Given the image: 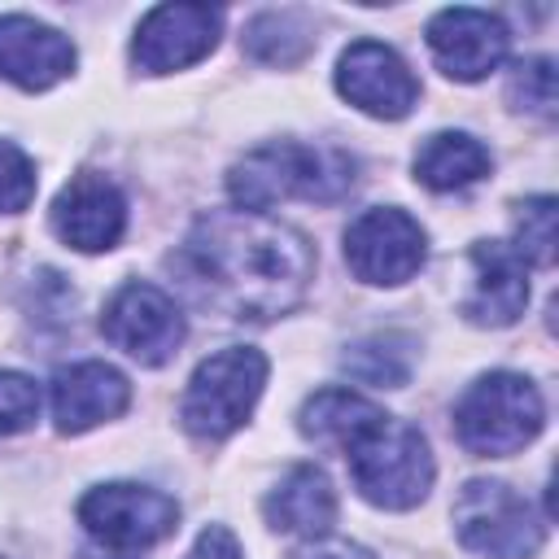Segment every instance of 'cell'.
<instances>
[{"instance_id":"6da1fadb","label":"cell","mask_w":559,"mask_h":559,"mask_svg":"<svg viewBox=\"0 0 559 559\" xmlns=\"http://www.w3.org/2000/svg\"><path fill=\"white\" fill-rule=\"evenodd\" d=\"M170 266L197 306L227 319L266 323L301 306L314 280V249L284 218L210 210L188 227L183 245L170 253Z\"/></svg>"},{"instance_id":"7a4b0ae2","label":"cell","mask_w":559,"mask_h":559,"mask_svg":"<svg viewBox=\"0 0 559 559\" xmlns=\"http://www.w3.org/2000/svg\"><path fill=\"white\" fill-rule=\"evenodd\" d=\"M358 183V162L336 144H301V140H271L249 148L227 170V192L236 210L266 214L271 205L301 197L332 205L349 197Z\"/></svg>"},{"instance_id":"3957f363","label":"cell","mask_w":559,"mask_h":559,"mask_svg":"<svg viewBox=\"0 0 559 559\" xmlns=\"http://www.w3.org/2000/svg\"><path fill=\"white\" fill-rule=\"evenodd\" d=\"M546 424L537 384L520 371H485L454 402V437L467 454L507 459L524 450Z\"/></svg>"},{"instance_id":"277c9868","label":"cell","mask_w":559,"mask_h":559,"mask_svg":"<svg viewBox=\"0 0 559 559\" xmlns=\"http://www.w3.org/2000/svg\"><path fill=\"white\" fill-rule=\"evenodd\" d=\"M266 354L253 345H227L210 354L179 397V424L197 441H227L236 428L249 424L262 389H266Z\"/></svg>"},{"instance_id":"5b68a950","label":"cell","mask_w":559,"mask_h":559,"mask_svg":"<svg viewBox=\"0 0 559 559\" xmlns=\"http://www.w3.org/2000/svg\"><path fill=\"white\" fill-rule=\"evenodd\" d=\"M345 459H349L354 489L380 511L419 507L432 489V476H437L428 437L415 424L393 419V415H384L358 445H349Z\"/></svg>"},{"instance_id":"8992f818","label":"cell","mask_w":559,"mask_h":559,"mask_svg":"<svg viewBox=\"0 0 559 559\" xmlns=\"http://www.w3.org/2000/svg\"><path fill=\"white\" fill-rule=\"evenodd\" d=\"M454 533L480 559H533L546 546V515L507 480H467L454 498Z\"/></svg>"},{"instance_id":"52a82bcc","label":"cell","mask_w":559,"mask_h":559,"mask_svg":"<svg viewBox=\"0 0 559 559\" xmlns=\"http://www.w3.org/2000/svg\"><path fill=\"white\" fill-rule=\"evenodd\" d=\"M79 524L96 546L140 555L179 528V502L153 485L109 480L79 498Z\"/></svg>"},{"instance_id":"ba28073f","label":"cell","mask_w":559,"mask_h":559,"mask_svg":"<svg viewBox=\"0 0 559 559\" xmlns=\"http://www.w3.org/2000/svg\"><path fill=\"white\" fill-rule=\"evenodd\" d=\"M424 258H428V231L419 227V218H411L397 205L362 210L345 227V266L362 284L397 288L424 266Z\"/></svg>"},{"instance_id":"9c48e42d","label":"cell","mask_w":559,"mask_h":559,"mask_svg":"<svg viewBox=\"0 0 559 559\" xmlns=\"http://www.w3.org/2000/svg\"><path fill=\"white\" fill-rule=\"evenodd\" d=\"M100 332L114 349H122L140 367H162L179 354L188 323L170 293H162L157 284L131 280L109 297V306L100 314Z\"/></svg>"},{"instance_id":"30bf717a","label":"cell","mask_w":559,"mask_h":559,"mask_svg":"<svg viewBox=\"0 0 559 559\" xmlns=\"http://www.w3.org/2000/svg\"><path fill=\"white\" fill-rule=\"evenodd\" d=\"M223 35V9L210 4H157L140 17L131 61L144 74H170L214 52Z\"/></svg>"},{"instance_id":"8fae6325","label":"cell","mask_w":559,"mask_h":559,"mask_svg":"<svg viewBox=\"0 0 559 559\" xmlns=\"http://www.w3.org/2000/svg\"><path fill=\"white\" fill-rule=\"evenodd\" d=\"M336 92L384 122H397L415 109L419 100V79L411 74V66L380 39H354L341 61H336Z\"/></svg>"},{"instance_id":"7c38bea8","label":"cell","mask_w":559,"mask_h":559,"mask_svg":"<svg viewBox=\"0 0 559 559\" xmlns=\"http://www.w3.org/2000/svg\"><path fill=\"white\" fill-rule=\"evenodd\" d=\"M428 52L432 61L441 66L445 79L454 83H476L485 79L489 70L502 66L507 57V44H511V31L498 13H485V9H441L432 22H428Z\"/></svg>"},{"instance_id":"4fadbf2b","label":"cell","mask_w":559,"mask_h":559,"mask_svg":"<svg viewBox=\"0 0 559 559\" xmlns=\"http://www.w3.org/2000/svg\"><path fill=\"white\" fill-rule=\"evenodd\" d=\"M48 223L61 245L79 253H109L127 231V197L118 192L114 179L83 170L57 192Z\"/></svg>"},{"instance_id":"5bb4252c","label":"cell","mask_w":559,"mask_h":559,"mask_svg":"<svg viewBox=\"0 0 559 559\" xmlns=\"http://www.w3.org/2000/svg\"><path fill=\"white\" fill-rule=\"evenodd\" d=\"M79 52L74 44L26 13H0V79H9L22 92H48L61 79H70Z\"/></svg>"},{"instance_id":"9a60e30c","label":"cell","mask_w":559,"mask_h":559,"mask_svg":"<svg viewBox=\"0 0 559 559\" xmlns=\"http://www.w3.org/2000/svg\"><path fill=\"white\" fill-rule=\"evenodd\" d=\"M127 406H131V384L114 362L87 358V362L57 367L52 376V419H57V432L66 437L92 432L96 424L118 419Z\"/></svg>"},{"instance_id":"2e32d148","label":"cell","mask_w":559,"mask_h":559,"mask_svg":"<svg viewBox=\"0 0 559 559\" xmlns=\"http://www.w3.org/2000/svg\"><path fill=\"white\" fill-rule=\"evenodd\" d=\"M528 306V266L507 240L472 245V288L463 297V319L476 328H511Z\"/></svg>"},{"instance_id":"e0dca14e","label":"cell","mask_w":559,"mask_h":559,"mask_svg":"<svg viewBox=\"0 0 559 559\" xmlns=\"http://www.w3.org/2000/svg\"><path fill=\"white\" fill-rule=\"evenodd\" d=\"M262 515L275 533H293V537H328L336 524V489L328 480L323 467L314 463H297L280 476V485L266 493Z\"/></svg>"},{"instance_id":"ac0fdd59","label":"cell","mask_w":559,"mask_h":559,"mask_svg":"<svg viewBox=\"0 0 559 559\" xmlns=\"http://www.w3.org/2000/svg\"><path fill=\"white\" fill-rule=\"evenodd\" d=\"M380 419H384V411L371 397L354 393V389H319L297 411L301 437L314 441V445H323V450H341V454L349 445H358Z\"/></svg>"},{"instance_id":"d6986e66","label":"cell","mask_w":559,"mask_h":559,"mask_svg":"<svg viewBox=\"0 0 559 559\" xmlns=\"http://www.w3.org/2000/svg\"><path fill=\"white\" fill-rule=\"evenodd\" d=\"M415 179L432 192H454L493 170L489 148L467 131H437L415 148Z\"/></svg>"},{"instance_id":"ffe728a7","label":"cell","mask_w":559,"mask_h":559,"mask_svg":"<svg viewBox=\"0 0 559 559\" xmlns=\"http://www.w3.org/2000/svg\"><path fill=\"white\" fill-rule=\"evenodd\" d=\"M240 48L262 61V66H297L314 52V22L297 9H271V13H258L245 35H240Z\"/></svg>"},{"instance_id":"44dd1931","label":"cell","mask_w":559,"mask_h":559,"mask_svg":"<svg viewBox=\"0 0 559 559\" xmlns=\"http://www.w3.org/2000/svg\"><path fill=\"white\" fill-rule=\"evenodd\" d=\"M341 367L371 389H402L415 367V341L406 332H371L341 354Z\"/></svg>"},{"instance_id":"7402d4cb","label":"cell","mask_w":559,"mask_h":559,"mask_svg":"<svg viewBox=\"0 0 559 559\" xmlns=\"http://www.w3.org/2000/svg\"><path fill=\"white\" fill-rule=\"evenodd\" d=\"M555 197H528L520 210H515V240H507L524 266H555Z\"/></svg>"},{"instance_id":"603a6c76","label":"cell","mask_w":559,"mask_h":559,"mask_svg":"<svg viewBox=\"0 0 559 559\" xmlns=\"http://www.w3.org/2000/svg\"><path fill=\"white\" fill-rule=\"evenodd\" d=\"M507 100L520 114L555 118V61L550 57L515 61L511 66V79H507Z\"/></svg>"},{"instance_id":"cb8c5ba5","label":"cell","mask_w":559,"mask_h":559,"mask_svg":"<svg viewBox=\"0 0 559 559\" xmlns=\"http://www.w3.org/2000/svg\"><path fill=\"white\" fill-rule=\"evenodd\" d=\"M39 419V384L26 371L0 367V437L26 432Z\"/></svg>"},{"instance_id":"d4e9b609","label":"cell","mask_w":559,"mask_h":559,"mask_svg":"<svg viewBox=\"0 0 559 559\" xmlns=\"http://www.w3.org/2000/svg\"><path fill=\"white\" fill-rule=\"evenodd\" d=\"M31 201H35V162L17 144L0 140V214H22Z\"/></svg>"},{"instance_id":"484cf974","label":"cell","mask_w":559,"mask_h":559,"mask_svg":"<svg viewBox=\"0 0 559 559\" xmlns=\"http://www.w3.org/2000/svg\"><path fill=\"white\" fill-rule=\"evenodd\" d=\"M188 559H240V542H236V533H231V528L210 524V528H201V533H197V542H192Z\"/></svg>"},{"instance_id":"4316f807","label":"cell","mask_w":559,"mask_h":559,"mask_svg":"<svg viewBox=\"0 0 559 559\" xmlns=\"http://www.w3.org/2000/svg\"><path fill=\"white\" fill-rule=\"evenodd\" d=\"M288 559H376L367 546L358 542H341V537H314L306 546H297Z\"/></svg>"},{"instance_id":"83f0119b","label":"cell","mask_w":559,"mask_h":559,"mask_svg":"<svg viewBox=\"0 0 559 559\" xmlns=\"http://www.w3.org/2000/svg\"><path fill=\"white\" fill-rule=\"evenodd\" d=\"M79 559H140V555H131V550H109V546L87 542V546L79 550Z\"/></svg>"}]
</instances>
